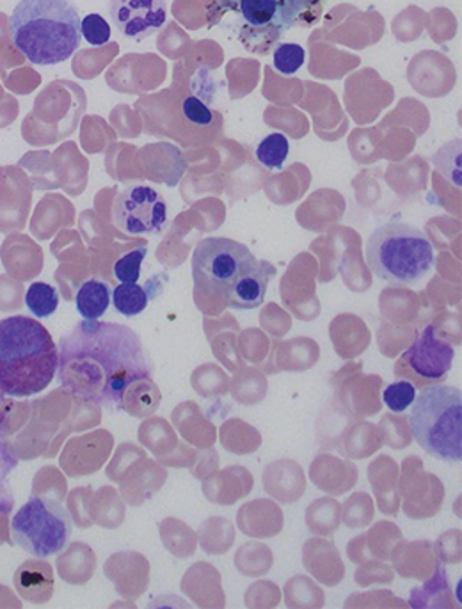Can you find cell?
<instances>
[{
    "mask_svg": "<svg viewBox=\"0 0 462 609\" xmlns=\"http://www.w3.org/2000/svg\"><path fill=\"white\" fill-rule=\"evenodd\" d=\"M151 373L142 341L121 323L84 320L59 343V380L79 402L120 407L129 386Z\"/></svg>",
    "mask_w": 462,
    "mask_h": 609,
    "instance_id": "6da1fadb",
    "label": "cell"
},
{
    "mask_svg": "<svg viewBox=\"0 0 462 609\" xmlns=\"http://www.w3.org/2000/svg\"><path fill=\"white\" fill-rule=\"evenodd\" d=\"M173 425L189 445L200 448V450L213 447L218 439L215 425L204 416L201 407L195 406L194 402H183L174 409Z\"/></svg>",
    "mask_w": 462,
    "mask_h": 609,
    "instance_id": "83f0119b",
    "label": "cell"
},
{
    "mask_svg": "<svg viewBox=\"0 0 462 609\" xmlns=\"http://www.w3.org/2000/svg\"><path fill=\"white\" fill-rule=\"evenodd\" d=\"M71 516L59 499L32 496L11 521V535L18 548L31 557H56L70 542Z\"/></svg>",
    "mask_w": 462,
    "mask_h": 609,
    "instance_id": "8992f818",
    "label": "cell"
},
{
    "mask_svg": "<svg viewBox=\"0 0 462 609\" xmlns=\"http://www.w3.org/2000/svg\"><path fill=\"white\" fill-rule=\"evenodd\" d=\"M91 487H82L76 489L68 498V507H70L71 519L76 521L79 528L88 530L89 526L93 525L91 516H89V501H91Z\"/></svg>",
    "mask_w": 462,
    "mask_h": 609,
    "instance_id": "be15d7a7",
    "label": "cell"
},
{
    "mask_svg": "<svg viewBox=\"0 0 462 609\" xmlns=\"http://www.w3.org/2000/svg\"><path fill=\"white\" fill-rule=\"evenodd\" d=\"M375 517V503L366 492H354L343 501L342 522L349 530H363L372 525Z\"/></svg>",
    "mask_w": 462,
    "mask_h": 609,
    "instance_id": "bcb514c9",
    "label": "cell"
},
{
    "mask_svg": "<svg viewBox=\"0 0 462 609\" xmlns=\"http://www.w3.org/2000/svg\"><path fill=\"white\" fill-rule=\"evenodd\" d=\"M381 398L391 412L400 415V412L408 411L411 403L414 402L416 388L411 382H408V380H399V382L388 386Z\"/></svg>",
    "mask_w": 462,
    "mask_h": 609,
    "instance_id": "94428289",
    "label": "cell"
},
{
    "mask_svg": "<svg viewBox=\"0 0 462 609\" xmlns=\"http://www.w3.org/2000/svg\"><path fill=\"white\" fill-rule=\"evenodd\" d=\"M320 347L310 338H295L290 341H275L272 345L271 356H267L260 370L265 376H275L281 371L287 373H302L311 370L319 362Z\"/></svg>",
    "mask_w": 462,
    "mask_h": 609,
    "instance_id": "2e32d148",
    "label": "cell"
},
{
    "mask_svg": "<svg viewBox=\"0 0 462 609\" xmlns=\"http://www.w3.org/2000/svg\"><path fill=\"white\" fill-rule=\"evenodd\" d=\"M109 17L121 34L141 41L164 27L168 6L165 0H111Z\"/></svg>",
    "mask_w": 462,
    "mask_h": 609,
    "instance_id": "4fadbf2b",
    "label": "cell"
},
{
    "mask_svg": "<svg viewBox=\"0 0 462 609\" xmlns=\"http://www.w3.org/2000/svg\"><path fill=\"white\" fill-rule=\"evenodd\" d=\"M14 588L23 601L44 605L52 599L53 570L44 558L27 560L14 572Z\"/></svg>",
    "mask_w": 462,
    "mask_h": 609,
    "instance_id": "484cf974",
    "label": "cell"
},
{
    "mask_svg": "<svg viewBox=\"0 0 462 609\" xmlns=\"http://www.w3.org/2000/svg\"><path fill=\"white\" fill-rule=\"evenodd\" d=\"M346 557L355 566H361L364 561L370 560L372 555H370L369 548H366V540H364V533L358 535L355 539H351V542L346 543Z\"/></svg>",
    "mask_w": 462,
    "mask_h": 609,
    "instance_id": "003e7915",
    "label": "cell"
},
{
    "mask_svg": "<svg viewBox=\"0 0 462 609\" xmlns=\"http://www.w3.org/2000/svg\"><path fill=\"white\" fill-rule=\"evenodd\" d=\"M114 438L107 430H94L80 438L70 439L62 451L61 466L68 477L93 475L111 457Z\"/></svg>",
    "mask_w": 462,
    "mask_h": 609,
    "instance_id": "5bb4252c",
    "label": "cell"
},
{
    "mask_svg": "<svg viewBox=\"0 0 462 609\" xmlns=\"http://www.w3.org/2000/svg\"><path fill=\"white\" fill-rule=\"evenodd\" d=\"M254 487V478L242 466H228L203 480V495L210 503L231 507L242 498H248Z\"/></svg>",
    "mask_w": 462,
    "mask_h": 609,
    "instance_id": "cb8c5ba5",
    "label": "cell"
},
{
    "mask_svg": "<svg viewBox=\"0 0 462 609\" xmlns=\"http://www.w3.org/2000/svg\"><path fill=\"white\" fill-rule=\"evenodd\" d=\"M139 441L153 451V456L168 457L169 453H173L177 450L178 439L177 433L171 429V425L162 418H151V420L144 421L139 427Z\"/></svg>",
    "mask_w": 462,
    "mask_h": 609,
    "instance_id": "7bdbcfd3",
    "label": "cell"
},
{
    "mask_svg": "<svg viewBox=\"0 0 462 609\" xmlns=\"http://www.w3.org/2000/svg\"><path fill=\"white\" fill-rule=\"evenodd\" d=\"M391 563L400 578L425 581L434 575L435 567L441 561L435 557L432 542L429 540H399L395 548L391 549Z\"/></svg>",
    "mask_w": 462,
    "mask_h": 609,
    "instance_id": "7402d4cb",
    "label": "cell"
},
{
    "mask_svg": "<svg viewBox=\"0 0 462 609\" xmlns=\"http://www.w3.org/2000/svg\"><path fill=\"white\" fill-rule=\"evenodd\" d=\"M337 442L338 450L351 460L369 459L382 448L378 425L364 420L346 423Z\"/></svg>",
    "mask_w": 462,
    "mask_h": 609,
    "instance_id": "f1b7e54d",
    "label": "cell"
},
{
    "mask_svg": "<svg viewBox=\"0 0 462 609\" xmlns=\"http://www.w3.org/2000/svg\"><path fill=\"white\" fill-rule=\"evenodd\" d=\"M191 382L195 393L203 398H221L230 393V376L213 362L195 368Z\"/></svg>",
    "mask_w": 462,
    "mask_h": 609,
    "instance_id": "ee69618b",
    "label": "cell"
},
{
    "mask_svg": "<svg viewBox=\"0 0 462 609\" xmlns=\"http://www.w3.org/2000/svg\"><path fill=\"white\" fill-rule=\"evenodd\" d=\"M310 480L328 496H343L354 489L360 480V469L351 459L320 453L310 463Z\"/></svg>",
    "mask_w": 462,
    "mask_h": 609,
    "instance_id": "d6986e66",
    "label": "cell"
},
{
    "mask_svg": "<svg viewBox=\"0 0 462 609\" xmlns=\"http://www.w3.org/2000/svg\"><path fill=\"white\" fill-rule=\"evenodd\" d=\"M432 548L443 566H459L462 561V531L459 528L444 531L440 539L432 543Z\"/></svg>",
    "mask_w": 462,
    "mask_h": 609,
    "instance_id": "6f0895ef",
    "label": "cell"
},
{
    "mask_svg": "<svg viewBox=\"0 0 462 609\" xmlns=\"http://www.w3.org/2000/svg\"><path fill=\"white\" fill-rule=\"evenodd\" d=\"M182 111L187 120L191 121L192 124H198V127H209L213 121L212 111H210L209 106L201 102L200 98L187 97L183 100Z\"/></svg>",
    "mask_w": 462,
    "mask_h": 609,
    "instance_id": "03108f58",
    "label": "cell"
},
{
    "mask_svg": "<svg viewBox=\"0 0 462 609\" xmlns=\"http://www.w3.org/2000/svg\"><path fill=\"white\" fill-rule=\"evenodd\" d=\"M275 276V267L271 261L253 260L242 269L235 283L231 284L227 296V308L257 309L265 301L267 288Z\"/></svg>",
    "mask_w": 462,
    "mask_h": 609,
    "instance_id": "9a60e30c",
    "label": "cell"
},
{
    "mask_svg": "<svg viewBox=\"0 0 462 609\" xmlns=\"http://www.w3.org/2000/svg\"><path fill=\"white\" fill-rule=\"evenodd\" d=\"M91 521L107 530H116L124 519V505L120 495L112 487H102L89 501Z\"/></svg>",
    "mask_w": 462,
    "mask_h": 609,
    "instance_id": "ab89813d",
    "label": "cell"
},
{
    "mask_svg": "<svg viewBox=\"0 0 462 609\" xmlns=\"http://www.w3.org/2000/svg\"><path fill=\"white\" fill-rule=\"evenodd\" d=\"M253 258L248 246L237 240L224 237L200 240L192 254L195 299L221 301L222 308H227L231 284Z\"/></svg>",
    "mask_w": 462,
    "mask_h": 609,
    "instance_id": "52a82bcc",
    "label": "cell"
},
{
    "mask_svg": "<svg viewBox=\"0 0 462 609\" xmlns=\"http://www.w3.org/2000/svg\"><path fill=\"white\" fill-rule=\"evenodd\" d=\"M80 20L70 0H20L9 18V34L32 64L52 67L79 49Z\"/></svg>",
    "mask_w": 462,
    "mask_h": 609,
    "instance_id": "3957f363",
    "label": "cell"
},
{
    "mask_svg": "<svg viewBox=\"0 0 462 609\" xmlns=\"http://www.w3.org/2000/svg\"><path fill=\"white\" fill-rule=\"evenodd\" d=\"M148 249L142 248L133 249V251L127 252L120 260L114 263V278L120 283H138L141 278L142 261L147 258Z\"/></svg>",
    "mask_w": 462,
    "mask_h": 609,
    "instance_id": "680465c9",
    "label": "cell"
},
{
    "mask_svg": "<svg viewBox=\"0 0 462 609\" xmlns=\"http://www.w3.org/2000/svg\"><path fill=\"white\" fill-rule=\"evenodd\" d=\"M366 548H369L372 558L388 561L391 557V549L395 548V543L402 540V530L395 522L379 521L370 526V530L364 533Z\"/></svg>",
    "mask_w": 462,
    "mask_h": 609,
    "instance_id": "f6af8a7d",
    "label": "cell"
},
{
    "mask_svg": "<svg viewBox=\"0 0 462 609\" xmlns=\"http://www.w3.org/2000/svg\"><path fill=\"white\" fill-rule=\"evenodd\" d=\"M160 537L165 549L177 558H191L198 548V533L180 519H164L160 522Z\"/></svg>",
    "mask_w": 462,
    "mask_h": 609,
    "instance_id": "b9f144b4",
    "label": "cell"
},
{
    "mask_svg": "<svg viewBox=\"0 0 462 609\" xmlns=\"http://www.w3.org/2000/svg\"><path fill=\"white\" fill-rule=\"evenodd\" d=\"M366 263L382 281L393 287H413L434 267V248L414 226L388 222L370 234Z\"/></svg>",
    "mask_w": 462,
    "mask_h": 609,
    "instance_id": "277c9868",
    "label": "cell"
},
{
    "mask_svg": "<svg viewBox=\"0 0 462 609\" xmlns=\"http://www.w3.org/2000/svg\"><path fill=\"white\" fill-rule=\"evenodd\" d=\"M151 296L138 283H121L112 292V304L123 317H138L148 308Z\"/></svg>",
    "mask_w": 462,
    "mask_h": 609,
    "instance_id": "c3c4849f",
    "label": "cell"
},
{
    "mask_svg": "<svg viewBox=\"0 0 462 609\" xmlns=\"http://www.w3.org/2000/svg\"><path fill=\"white\" fill-rule=\"evenodd\" d=\"M129 478L121 480V495L124 501L139 507L144 503L151 496L155 495L160 487L164 486L168 472L164 468H160L159 463L151 460L142 459L141 462L133 466L132 471L127 475Z\"/></svg>",
    "mask_w": 462,
    "mask_h": 609,
    "instance_id": "4316f807",
    "label": "cell"
},
{
    "mask_svg": "<svg viewBox=\"0 0 462 609\" xmlns=\"http://www.w3.org/2000/svg\"><path fill=\"white\" fill-rule=\"evenodd\" d=\"M345 608H409L390 590H373L366 593H352L345 601Z\"/></svg>",
    "mask_w": 462,
    "mask_h": 609,
    "instance_id": "9f6ffc18",
    "label": "cell"
},
{
    "mask_svg": "<svg viewBox=\"0 0 462 609\" xmlns=\"http://www.w3.org/2000/svg\"><path fill=\"white\" fill-rule=\"evenodd\" d=\"M310 4L311 0H237L233 9L240 13L244 22L240 41L245 47L251 40L257 41L251 52H257L260 38L265 40V47L275 43L281 34L299 22V18Z\"/></svg>",
    "mask_w": 462,
    "mask_h": 609,
    "instance_id": "9c48e42d",
    "label": "cell"
},
{
    "mask_svg": "<svg viewBox=\"0 0 462 609\" xmlns=\"http://www.w3.org/2000/svg\"><path fill=\"white\" fill-rule=\"evenodd\" d=\"M283 599L281 588L269 581V579H262V581H254L253 585H249L245 590L244 605L248 608H278Z\"/></svg>",
    "mask_w": 462,
    "mask_h": 609,
    "instance_id": "f5cc1de1",
    "label": "cell"
},
{
    "mask_svg": "<svg viewBox=\"0 0 462 609\" xmlns=\"http://www.w3.org/2000/svg\"><path fill=\"white\" fill-rule=\"evenodd\" d=\"M307 52L298 43H281L274 50V68L283 76H293L301 70Z\"/></svg>",
    "mask_w": 462,
    "mask_h": 609,
    "instance_id": "91938a15",
    "label": "cell"
},
{
    "mask_svg": "<svg viewBox=\"0 0 462 609\" xmlns=\"http://www.w3.org/2000/svg\"><path fill=\"white\" fill-rule=\"evenodd\" d=\"M219 469V453L215 448H204L201 453L195 457L194 463L191 466L192 477L203 481L204 478H209L210 475Z\"/></svg>",
    "mask_w": 462,
    "mask_h": 609,
    "instance_id": "e7e4bbea",
    "label": "cell"
},
{
    "mask_svg": "<svg viewBox=\"0 0 462 609\" xmlns=\"http://www.w3.org/2000/svg\"><path fill=\"white\" fill-rule=\"evenodd\" d=\"M106 576L121 597L138 599L150 583V563L139 552H118L107 560Z\"/></svg>",
    "mask_w": 462,
    "mask_h": 609,
    "instance_id": "ac0fdd59",
    "label": "cell"
},
{
    "mask_svg": "<svg viewBox=\"0 0 462 609\" xmlns=\"http://www.w3.org/2000/svg\"><path fill=\"white\" fill-rule=\"evenodd\" d=\"M59 349L36 318L0 320V395L26 398L50 386L58 373Z\"/></svg>",
    "mask_w": 462,
    "mask_h": 609,
    "instance_id": "7a4b0ae2",
    "label": "cell"
},
{
    "mask_svg": "<svg viewBox=\"0 0 462 609\" xmlns=\"http://www.w3.org/2000/svg\"><path fill=\"white\" fill-rule=\"evenodd\" d=\"M239 343L240 359L254 367H262L271 350V341L267 340L260 331H245L240 336Z\"/></svg>",
    "mask_w": 462,
    "mask_h": 609,
    "instance_id": "db71d44e",
    "label": "cell"
},
{
    "mask_svg": "<svg viewBox=\"0 0 462 609\" xmlns=\"http://www.w3.org/2000/svg\"><path fill=\"white\" fill-rule=\"evenodd\" d=\"M308 530L315 537H333L342 526V505L331 496H324L308 505L304 513Z\"/></svg>",
    "mask_w": 462,
    "mask_h": 609,
    "instance_id": "e575fe53",
    "label": "cell"
},
{
    "mask_svg": "<svg viewBox=\"0 0 462 609\" xmlns=\"http://www.w3.org/2000/svg\"><path fill=\"white\" fill-rule=\"evenodd\" d=\"M26 306L36 318L52 317L59 308V293L49 283H32L26 292Z\"/></svg>",
    "mask_w": 462,
    "mask_h": 609,
    "instance_id": "681fc988",
    "label": "cell"
},
{
    "mask_svg": "<svg viewBox=\"0 0 462 609\" xmlns=\"http://www.w3.org/2000/svg\"><path fill=\"white\" fill-rule=\"evenodd\" d=\"M395 579V570L388 561L379 560V558H370V560L361 563L360 569L354 572L355 585L366 588L370 585H390Z\"/></svg>",
    "mask_w": 462,
    "mask_h": 609,
    "instance_id": "816d5d0a",
    "label": "cell"
},
{
    "mask_svg": "<svg viewBox=\"0 0 462 609\" xmlns=\"http://www.w3.org/2000/svg\"><path fill=\"white\" fill-rule=\"evenodd\" d=\"M219 441L228 453L251 456L262 447V433L253 425L240 418H230L219 429Z\"/></svg>",
    "mask_w": 462,
    "mask_h": 609,
    "instance_id": "1f68e13d",
    "label": "cell"
},
{
    "mask_svg": "<svg viewBox=\"0 0 462 609\" xmlns=\"http://www.w3.org/2000/svg\"><path fill=\"white\" fill-rule=\"evenodd\" d=\"M235 526L227 517H210L198 531V543L210 557L227 555L235 543Z\"/></svg>",
    "mask_w": 462,
    "mask_h": 609,
    "instance_id": "d590c367",
    "label": "cell"
},
{
    "mask_svg": "<svg viewBox=\"0 0 462 609\" xmlns=\"http://www.w3.org/2000/svg\"><path fill=\"white\" fill-rule=\"evenodd\" d=\"M284 606L292 609H319L324 608V588L317 583L310 576H293L284 583Z\"/></svg>",
    "mask_w": 462,
    "mask_h": 609,
    "instance_id": "f35d334b",
    "label": "cell"
},
{
    "mask_svg": "<svg viewBox=\"0 0 462 609\" xmlns=\"http://www.w3.org/2000/svg\"><path fill=\"white\" fill-rule=\"evenodd\" d=\"M399 495L405 516L414 521H425L441 512L446 490L440 477L425 471L420 457L409 456L400 463Z\"/></svg>",
    "mask_w": 462,
    "mask_h": 609,
    "instance_id": "8fae6325",
    "label": "cell"
},
{
    "mask_svg": "<svg viewBox=\"0 0 462 609\" xmlns=\"http://www.w3.org/2000/svg\"><path fill=\"white\" fill-rule=\"evenodd\" d=\"M333 406L346 420L360 421L378 416L382 411L381 376L363 373V362H349L331 379Z\"/></svg>",
    "mask_w": 462,
    "mask_h": 609,
    "instance_id": "30bf717a",
    "label": "cell"
},
{
    "mask_svg": "<svg viewBox=\"0 0 462 609\" xmlns=\"http://www.w3.org/2000/svg\"><path fill=\"white\" fill-rule=\"evenodd\" d=\"M379 436L384 447H390L391 450H404L411 442H413V433H411V427H409L408 416L384 415L381 421L378 423Z\"/></svg>",
    "mask_w": 462,
    "mask_h": 609,
    "instance_id": "7dc6e473",
    "label": "cell"
},
{
    "mask_svg": "<svg viewBox=\"0 0 462 609\" xmlns=\"http://www.w3.org/2000/svg\"><path fill=\"white\" fill-rule=\"evenodd\" d=\"M331 340L340 358L354 359L369 349L370 332L360 318L343 315L331 323Z\"/></svg>",
    "mask_w": 462,
    "mask_h": 609,
    "instance_id": "4dcf8cb0",
    "label": "cell"
},
{
    "mask_svg": "<svg viewBox=\"0 0 462 609\" xmlns=\"http://www.w3.org/2000/svg\"><path fill=\"white\" fill-rule=\"evenodd\" d=\"M168 201L151 187L129 186L114 201V224L129 234H159L168 224Z\"/></svg>",
    "mask_w": 462,
    "mask_h": 609,
    "instance_id": "7c38bea8",
    "label": "cell"
},
{
    "mask_svg": "<svg viewBox=\"0 0 462 609\" xmlns=\"http://www.w3.org/2000/svg\"><path fill=\"white\" fill-rule=\"evenodd\" d=\"M302 566L317 583L333 588L345 579V563L331 540L313 537L302 546Z\"/></svg>",
    "mask_w": 462,
    "mask_h": 609,
    "instance_id": "e0dca14e",
    "label": "cell"
},
{
    "mask_svg": "<svg viewBox=\"0 0 462 609\" xmlns=\"http://www.w3.org/2000/svg\"><path fill=\"white\" fill-rule=\"evenodd\" d=\"M230 393L240 406H258L265 400L267 393H269V380L260 368L242 365L233 371Z\"/></svg>",
    "mask_w": 462,
    "mask_h": 609,
    "instance_id": "d6a6232c",
    "label": "cell"
},
{
    "mask_svg": "<svg viewBox=\"0 0 462 609\" xmlns=\"http://www.w3.org/2000/svg\"><path fill=\"white\" fill-rule=\"evenodd\" d=\"M408 606L416 609H449L461 606L459 601H455V593L450 587L449 575L443 563L435 567L434 575L423 581V587L411 590V601Z\"/></svg>",
    "mask_w": 462,
    "mask_h": 609,
    "instance_id": "f546056e",
    "label": "cell"
},
{
    "mask_svg": "<svg viewBox=\"0 0 462 609\" xmlns=\"http://www.w3.org/2000/svg\"><path fill=\"white\" fill-rule=\"evenodd\" d=\"M290 142L283 133H269L257 148V159L263 168L281 169L289 159Z\"/></svg>",
    "mask_w": 462,
    "mask_h": 609,
    "instance_id": "f907efd6",
    "label": "cell"
},
{
    "mask_svg": "<svg viewBox=\"0 0 462 609\" xmlns=\"http://www.w3.org/2000/svg\"><path fill=\"white\" fill-rule=\"evenodd\" d=\"M453 358V345L441 338L434 326L429 323L400 356L393 367V376L408 380L416 389L443 385L452 370Z\"/></svg>",
    "mask_w": 462,
    "mask_h": 609,
    "instance_id": "ba28073f",
    "label": "cell"
},
{
    "mask_svg": "<svg viewBox=\"0 0 462 609\" xmlns=\"http://www.w3.org/2000/svg\"><path fill=\"white\" fill-rule=\"evenodd\" d=\"M284 526V513L274 499H254L242 505L237 512V528L254 540L272 539Z\"/></svg>",
    "mask_w": 462,
    "mask_h": 609,
    "instance_id": "44dd1931",
    "label": "cell"
},
{
    "mask_svg": "<svg viewBox=\"0 0 462 609\" xmlns=\"http://www.w3.org/2000/svg\"><path fill=\"white\" fill-rule=\"evenodd\" d=\"M182 592L200 608L221 609L227 606L221 572L207 561L194 563L187 570L182 579Z\"/></svg>",
    "mask_w": 462,
    "mask_h": 609,
    "instance_id": "603a6c76",
    "label": "cell"
},
{
    "mask_svg": "<svg viewBox=\"0 0 462 609\" xmlns=\"http://www.w3.org/2000/svg\"><path fill=\"white\" fill-rule=\"evenodd\" d=\"M160 400H162V395H160V389L153 385V380L142 379L129 386L118 409L129 412L133 418H148L159 409Z\"/></svg>",
    "mask_w": 462,
    "mask_h": 609,
    "instance_id": "74e56055",
    "label": "cell"
},
{
    "mask_svg": "<svg viewBox=\"0 0 462 609\" xmlns=\"http://www.w3.org/2000/svg\"><path fill=\"white\" fill-rule=\"evenodd\" d=\"M111 287L102 279H88L77 290V311L84 320H100L111 306Z\"/></svg>",
    "mask_w": 462,
    "mask_h": 609,
    "instance_id": "8d00e7d4",
    "label": "cell"
},
{
    "mask_svg": "<svg viewBox=\"0 0 462 609\" xmlns=\"http://www.w3.org/2000/svg\"><path fill=\"white\" fill-rule=\"evenodd\" d=\"M369 481L372 487L373 499L379 510L384 516H399L400 495L399 475L400 468L396 460L390 456H379L370 462Z\"/></svg>",
    "mask_w": 462,
    "mask_h": 609,
    "instance_id": "d4e9b609",
    "label": "cell"
},
{
    "mask_svg": "<svg viewBox=\"0 0 462 609\" xmlns=\"http://www.w3.org/2000/svg\"><path fill=\"white\" fill-rule=\"evenodd\" d=\"M80 34L89 44L102 47L111 40V26L100 14H88L80 20Z\"/></svg>",
    "mask_w": 462,
    "mask_h": 609,
    "instance_id": "6125c7cd",
    "label": "cell"
},
{
    "mask_svg": "<svg viewBox=\"0 0 462 609\" xmlns=\"http://www.w3.org/2000/svg\"><path fill=\"white\" fill-rule=\"evenodd\" d=\"M262 483L269 498L281 505H293L307 492L304 469L292 459L274 460L265 466Z\"/></svg>",
    "mask_w": 462,
    "mask_h": 609,
    "instance_id": "ffe728a7",
    "label": "cell"
},
{
    "mask_svg": "<svg viewBox=\"0 0 462 609\" xmlns=\"http://www.w3.org/2000/svg\"><path fill=\"white\" fill-rule=\"evenodd\" d=\"M274 555L263 542H245L235 552V567L245 578H260L271 572Z\"/></svg>",
    "mask_w": 462,
    "mask_h": 609,
    "instance_id": "60d3db41",
    "label": "cell"
},
{
    "mask_svg": "<svg viewBox=\"0 0 462 609\" xmlns=\"http://www.w3.org/2000/svg\"><path fill=\"white\" fill-rule=\"evenodd\" d=\"M409 427L414 441L434 459L461 462L462 393L452 386H429L411 403Z\"/></svg>",
    "mask_w": 462,
    "mask_h": 609,
    "instance_id": "5b68a950",
    "label": "cell"
},
{
    "mask_svg": "<svg viewBox=\"0 0 462 609\" xmlns=\"http://www.w3.org/2000/svg\"><path fill=\"white\" fill-rule=\"evenodd\" d=\"M97 569V558L93 549L82 542L71 543L64 555L58 560L59 576L71 585H86L93 578Z\"/></svg>",
    "mask_w": 462,
    "mask_h": 609,
    "instance_id": "836d02e7",
    "label": "cell"
},
{
    "mask_svg": "<svg viewBox=\"0 0 462 609\" xmlns=\"http://www.w3.org/2000/svg\"><path fill=\"white\" fill-rule=\"evenodd\" d=\"M142 459H147V453L141 448L135 447V445H121L116 450L114 459L107 468V477L114 481H121L132 471L133 466L141 462Z\"/></svg>",
    "mask_w": 462,
    "mask_h": 609,
    "instance_id": "11a10c76",
    "label": "cell"
}]
</instances>
